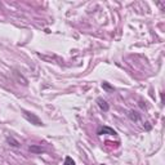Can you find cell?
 <instances>
[{
    "label": "cell",
    "instance_id": "1",
    "mask_svg": "<svg viewBox=\"0 0 165 165\" xmlns=\"http://www.w3.org/2000/svg\"><path fill=\"white\" fill-rule=\"evenodd\" d=\"M23 112V117L27 120V121H30L31 124H35V125H43V123H41V120L36 116V115H34V114H31V112H29V111H22Z\"/></svg>",
    "mask_w": 165,
    "mask_h": 165
},
{
    "label": "cell",
    "instance_id": "2",
    "mask_svg": "<svg viewBox=\"0 0 165 165\" xmlns=\"http://www.w3.org/2000/svg\"><path fill=\"white\" fill-rule=\"evenodd\" d=\"M98 135H102V134H108V135H115L116 132L112 128H108V126H102L98 129V132H97Z\"/></svg>",
    "mask_w": 165,
    "mask_h": 165
},
{
    "label": "cell",
    "instance_id": "3",
    "mask_svg": "<svg viewBox=\"0 0 165 165\" xmlns=\"http://www.w3.org/2000/svg\"><path fill=\"white\" fill-rule=\"evenodd\" d=\"M97 103H98V106H99V108H101V110H103V111H108L110 106H108V103H107L105 99L98 98V99H97Z\"/></svg>",
    "mask_w": 165,
    "mask_h": 165
},
{
    "label": "cell",
    "instance_id": "4",
    "mask_svg": "<svg viewBox=\"0 0 165 165\" xmlns=\"http://www.w3.org/2000/svg\"><path fill=\"white\" fill-rule=\"evenodd\" d=\"M128 116H129L130 119H132L133 121H138V120H140V115H138L137 112H134V111H129Z\"/></svg>",
    "mask_w": 165,
    "mask_h": 165
},
{
    "label": "cell",
    "instance_id": "5",
    "mask_svg": "<svg viewBox=\"0 0 165 165\" xmlns=\"http://www.w3.org/2000/svg\"><path fill=\"white\" fill-rule=\"evenodd\" d=\"M30 151H31V152H35V154H41V152H44V150H43L41 147H38V146H30Z\"/></svg>",
    "mask_w": 165,
    "mask_h": 165
},
{
    "label": "cell",
    "instance_id": "6",
    "mask_svg": "<svg viewBox=\"0 0 165 165\" xmlns=\"http://www.w3.org/2000/svg\"><path fill=\"white\" fill-rule=\"evenodd\" d=\"M7 141L9 142V143H12V146H13V147H18V146H20V142H18V141H16V140H13L12 137H11V138L8 137V138H7Z\"/></svg>",
    "mask_w": 165,
    "mask_h": 165
},
{
    "label": "cell",
    "instance_id": "7",
    "mask_svg": "<svg viewBox=\"0 0 165 165\" xmlns=\"http://www.w3.org/2000/svg\"><path fill=\"white\" fill-rule=\"evenodd\" d=\"M63 165H75V161L70 158V156H67V158L65 159V163H63Z\"/></svg>",
    "mask_w": 165,
    "mask_h": 165
}]
</instances>
